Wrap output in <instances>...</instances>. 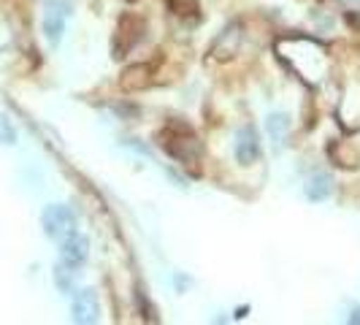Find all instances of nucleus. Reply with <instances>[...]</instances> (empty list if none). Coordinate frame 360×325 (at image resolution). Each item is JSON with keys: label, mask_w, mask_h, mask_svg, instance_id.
Returning a JSON list of instances; mask_svg holds the SVG:
<instances>
[{"label": "nucleus", "mask_w": 360, "mask_h": 325, "mask_svg": "<svg viewBox=\"0 0 360 325\" xmlns=\"http://www.w3.org/2000/svg\"><path fill=\"white\" fill-rule=\"evenodd\" d=\"M160 146L165 149L168 158L179 162V165H198L203 158V144L198 141V136L190 130V125L171 120L168 125L160 130Z\"/></svg>", "instance_id": "f257e3e1"}, {"label": "nucleus", "mask_w": 360, "mask_h": 325, "mask_svg": "<svg viewBox=\"0 0 360 325\" xmlns=\"http://www.w3.org/2000/svg\"><path fill=\"white\" fill-rule=\"evenodd\" d=\"M171 11L179 14V17H187V14H195L198 11V3L195 0H168Z\"/></svg>", "instance_id": "ddd939ff"}, {"label": "nucleus", "mask_w": 360, "mask_h": 325, "mask_svg": "<svg viewBox=\"0 0 360 325\" xmlns=\"http://www.w3.org/2000/svg\"><path fill=\"white\" fill-rule=\"evenodd\" d=\"M241 41H244L241 25H238V22H231V25L217 36L214 44H212V57H214V60H228V57H233V54L238 52V46H241Z\"/></svg>", "instance_id": "0eeeda50"}, {"label": "nucleus", "mask_w": 360, "mask_h": 325, "mask_svg": "<svg viewBox=\"0 0 360 325\" xmlns=\"http://www.w3.org/2000/svg\"><path fill=\"white\" fill-rule=\"evenodd\" d=\"M71 317H73V323H79V325L98 323V317H101V301H98V293H95V290L92 288L73 290Z\"/></svg>", "instance_id": "7ed1b4c3"}, {"label": "nucleus", "mask_w": 360, "mask_h": 325, "mask_svg": "<svg viewBox=\"0 0 360 325\" xmlns=\"http://www.w3.org/2000/svg\"><path fill=\"white\" fill-rule=\"evenodd\" d=\"M41 228L49 238H65L76 231V215H73L71 206L65 203H49L44 212H41Z\"/></svg>", "instance_id": "f03ea898"}, {"label": "nucleus", "mask_w": 360, "mask_h": 325, "mask_svg": "<svg viewBox=\"0 0 360 325\" xmlns=\"http://www.w3.org/2000/svg\"><path fill=\"white\" fill-rule=\"evenodd\" d=\"M347 320H349L352 325H360V309H352V314H349Z\"/></svg>", "instance_id": "2eb2a0df"}, {"label": "nucleus", "mask_w": 360, "mask_h": 325, "mask_svg": "<svg viewBox=\"0 0 360 325\" xmlns=\"http://www.w3.org/2000/svg\"><path fill=\"white\" fill-rule=\"evenodd\" d=\"M68 3L63 0H46V11H44V36L46 41L57 46L65 33V19H68Z\"/></svg>", "instance_id": "423d86ee"}, {"label": "nucleus", "mask_w": 360, "mask_h": 325, "mask_svg": "<svg viewBox=\"0 0 360 325\" xmlns=\"http://www.w3.org/2000/svg\"><path fill=\"white\" fill-rule=\"evenodd\" d=\"M233 155L238 165H252L260 160V136H257L255 125H241L236 130Z\"/></svg>", "instance_id": "39448f33"}, {"label": "nucleus", "mask_w": 360, "mask_h": 325, "mask_svg": "<svg viewBox=\"0 0 360 325\" xmlns=\"http://www.w3.org/2000/svg\"><path fill=\"white\" fill-rule=\"evenodd\" d=\"M333 190H336V184H333V177L328 174V171H317V174H311L304 184V193H307L309 200H314V203H323L333 196Z\"/></svg>", "instance_id": "6e6552de"}, {"label": "nucleus", "mask_w": 360, "mask_h": 325, "mask_svg": "<svg viewBox=\"0 0 360 325\" xmlns=\"http://www.w3.org/2000/svg\"><path fill=\"white\" fill-rule=\"evenodd\" d=\"M111 108H114L122 120H136V117H139V106H133V103H114Z\"/></svg>", "instance_id": "4468645a"}, {"label": "nucleus", "mask_w": 360, "mask_h": 325, "mask_svg": "<svg viewBox=\"0 0 360 325\" xmlns=\"http://www.w3.org/2000/svg\"><path fill=\"white\" fill-rule=\"evenodd\" d=\"M290 127H292V122H290V117L285 111H276V114H271L269 120H266V130H269L271 141H274L276 149H282V146L288 144Z\"/></svg>", "instance_id": "1a4fd4ad"}, {"label": "nucleus", "mask_w": 360, "mask_h": 325, "mask_svg": "<svg viewBox=\"0 0 360 325\" xmlns=\"http://www.w3.org/2000/svg\"><path fill=\"white\" fill-rule=\"evenodd\" d=\"M149 82H152V71H149V65H130V68H125L122 76H120V87L127 90V92L144 90Z\"/></svg>", "instance_id": "9d476101"}, {"label": "nucleus", "mask_w": 360, "mask_h": 325, "mask_svg": "<svg viewBox=\"0 0 360 325\" xmlns=\"http://www.w3.org/2000/svg\"><path fill=\"white\" fill-rule=\"evenodd\" d=\"M0 144L3 146L17 144V127L11 125V120L6 114H0Z\"/></svg>", "instance_id": "9b49d317"}, {"label": "nucleus", "mask_w": 360, "mask_h": 325, "mask_svg": "<svg viewBox=\"0 0 360 325\" xmlns=\"http://www.w3.org/2000/svg\"><path fill=\"white\" fill-rule=\"evenodd\" d=\"M90 257V238L84 234H76L60 238V263L68 266V269H82Z\"/></svg>", "instance_id": "20e7f679"}, {"label": "nucleus", "mask_w": 360, "mask_h": 325, "mask_svg": "<svg viewBox=\"0 0 360 325\" xmlns=\"http://www.w3.org/2000/svg\"><path fill=\"white\" fill-rule=\"evenodd\" d=\"M73 274H76V271L60 263V266L54 269V282H57V288L65 290V293H71V288H73Z\"/></svg>", "instance_id": "f8f14e48"}]
</instances>
